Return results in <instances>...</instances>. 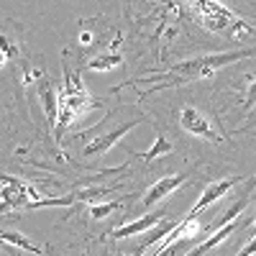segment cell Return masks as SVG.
<instances>
[{
  "instance_id": "cell-1",
  "label": "cell",
  "mask_w": 256,
  "mask_h": 256,
  "mask_svg": "<svg viewBox=\"0 0 256 256\" xmlns=\"http://www.w3.org/2000/svg\"><path fill=\"white\" fill-rule=\"evenodd\" d=\"M256 54V49H246V52H220V54H205V56H198V59H190V62H182L177 67H172L169 72H164V77H159V82L164 88H172V84H182V82H190V80H202V77H210L216 70L226 67V64H233L244 56H251Z\"/></svg>"
},
{
  "instance_id": "cell-2",
  "label": "cell",
  "mask_w": 256,
  "mask_h": 256,
  "mask_svg": "<svg viewBox=\"0 0 256 256\" xmlns=\"http://www.w3.org/2000/svg\"><path fill=\"white\" fill-rule=\"evenodd\" d=\"M59 95V116H56V126H54V131H56V138H62V131L67 128L72 120H77L80 116H84L90 108H95V100L90 98L88 88H84V82L77 72L67 70L64 67V88Z\"/></svg>"
},
{
  "instance_id": "cell-3",
  "label": "cell",
  "mask_w": 256,
  "mask_h": 256,
  "mask_svg": "<svg viewBox=\"0 0 256 256\" xmlns=\"http://www.w3.org/2000/svg\"><path fill=\"white\" fill-rule=\"evenodd\" d=\"M180 126H182L184 134H192V136H198V138H205V141H212V144H220L223 141V136L216 131V126L210 123V118L202 110L192 108V105L180 108Z\"/></svg>"
},
{
  "instance_id": "cell-4",
  "label": "cell",
  "mask_w": 256,
  "mask_h": 256,
  "mask_svg": "<svg viewBox=\"0 0 256 256\" xmlns=\"http://www.w3.org/2000/svg\"><path fill=\"white\" fill-rule=\"evenodd\" d=\"M244 180H246V174H230V177H226V180H218V182L208 184V187L202 190V195L198 198V202L190 208V212H187V216H198V218H200V212H202V210H208L212 202H218L220 198L230 195V192H233V187H236V184H241Z\"/></svg>"
},
{
  "instance_id": "cell-5",
  "label": "cell",
  "mask_w": 256,
  "mask_h": 256,
  "mask_svg": "<svg viewBox=\"0 0 256 256\" xmlns=\"http://www.w3.org/2000/svg\"><path fill=\"white\" fill-rule=\"evenodd\" d=\"M138 120L141 118H134V120H126L123 126H118V128H113V131H108V134H102V136H95V134H90L88 131V136H95L90 144H84L82 146V156H95V154H108L110 148L131 131V128H136L138 126Z\"/></svg>"
},
{
  "instance_id": "cell-6",
  "label": "cell",
  "mask_w": 256,
  "mask_h": 256,
  "mask_svg": "<svg viewBox=\"0 0 256 256\" xmlns=\"http://www.w3.org/2000/svg\"><path fill=\"white\" fill-rule=\"evenodd\" d=\"M187 182V174H172V177H162L156 180L154 184H148V190L144 192V198H141V205L144 210H152L156 202H162L164 198H169L177 187H182Z\"/></svg>"
},
{
  "instance_id": "cell-7",
  "label": "cell",
  "mask_w": 256,
  "mask_h": 256,
  "mask_svg": "<svg viewBox=\"0 0 256 256\" xmlns=\"http://www.w3.org/2000/svg\"><path fill=\"white\" fill-rule=\"evenodd\" d=\"M164 220H166V216H164V212H148V216H144V218H136V220H131V223H126V226H118V228H113V230H110V236H113V238L141 236V233L152 230L154 226H162Z\"/></svg>"
},
{
  "instance_id": "cell-8",
  "label": "cell",
  "mask_w": 256,
  "mask_h": 256,
  "mask_svg": "<svg viewBox=\"0 0 256 256\" xmlns=\"http://www.w3.org/2000/svg\"><path fill=\"white\" fill-rule=\"evenodd\" d=\"M236 230H238V220H236V223H228L226 228H220V230H216V233H210V236H208V238H205L200 246H195V248H192L187 256H202V254H208L210 248H216L218 244L228 241V238H230Z\"/></svg>"
},
{
  "instance_id": "cell-9",
  "label": "cell",
  "mask_w": 256,
  "mask_h": 256,
  "mask_svg": "<svg viewBox=\"0 0 256 256\" xmlns=\"http://www.w3.org/2000/svg\"><path fill=\"white\" fill-rule=\"evenodd\" d=\"M120 64H123V54H118V52L110 49V52H100V56L90 59L88 67L95 70V72H110V70L120 67Z\"/></svg>"
},
{
  "instance_id": "cell-10",
  "label": "cell",
  "mask_w": 256,
  "mask_h": 256,
  "mask_svg": "<svg viewBox=\"0 0 256 256\" xmlns=\"http://www.w3.org/2000/svg\"><path fill=\"white\" fill-rule=\"evenodd\" d=\"M172 141L169 138H164V134H156V138H154V146L148 148V152H144V154H138L146 164L148 162H154V159H159V156H166V154H172Z\"/></svg>"
},
{
  "instance_id": "cell-11",
  "label": "cell",
  "mask_w": 256,
  "mask_h": 256,
  "mask_svg": "<svg viewBox=\"0 0 256 256\" xmlns=\"http://www.w3.org/2000/svg\"><path fill=\"white\" fill-rule=\"evenodd\" d=\"M0 236H3V244H8V246H18L20 251H28V254L41 256V248H38L36 244H31V241L24 236V233H16V230H3Z\"/></svg>"
},
{
  "instance_id": "cell-12",
  "label": "cell",
  "mask_w": 256,
  "mask_h": 256,
  "mask_svg": "<svg viewBox=\"0 0 256 256\" xmlns=\"http://www.w3.org/2000/svg\"><path fill=\"white\" fill-rule=\"evenodd\" d=\"M116 210H120V202H118V200H110V202H95V205H90V216H92L95 220H102V218L113 216Z\"/></svg>"
},
{
  "instance_id": "cell-13",
  "label": "cell",
  "mask_w": 256,
  "mask_h": 256,
  "mask_svg": "<svg viewBox=\"0 0 256 256\" xmlns=\"http://www.w3.org/2000/svg\"><path fill=\"white\" fill-rule=\"evenodd\" d=\"M251 105H256V80H251V84H248V98H246V108H251Z\"/></svg>"
},
{
  "instance_id": "cell-14",
  "label": "cell",
  "mask_w": 256,
  "mask_h": 256,
  "mask_svg": "<svg viewBox=\"0 0 256 256\" xmlns=\"http://www.w3.org/2000/svg\"><path fill=\"white\" fill-rule=\"evenodd\" d=\"M251 236H256V218H254V226H251Z\"/></svg>"
},
{
  "instance_id": "cell-15",
  "label": "cell",
  "mask_w": 256,
  "mask_h": 256,
  "mask_svg": "<svg viewBox=\"0 0 256 256\" xmlns=\"http://www.w3.org/2000/svg\"><path fill=\"white\" fill-rule=\"evenodd\" d=\"M128 256H138V254H128Z\"/></svg>"
}]
</instances>
